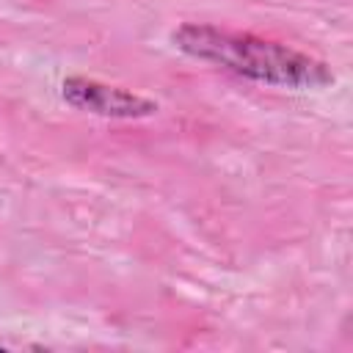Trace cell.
Masks as SVG:
<instances>
[{"label": "cell", "mask_w": 353, "mask_h": 353, "mask_svg": "<svg viewBox=\"0 0 353 353\" xmlns=\"http://www.w3.org/2000/svg\"><path fill=\"white\" fill-rule=\"evenodd\" d=\"M171 41L179 52L251 83L292 91L325 88L334 83V72L325 61L254 33L204 22H185L171 33Z\"/></svg>", "instance_id": "6da1fadb"}, {"label": "cell", "mask_w": 353, "mask_h": 353, "mask_svg": "<svg viewBox=\"0 0 353 353\" xmlns=\"http://www.w3.org/2000/svg\"><path fill=\"white\" fill-rule=\"evenodd\" d=\"M61 97L69 108L102 119H149L160 110V105L152 97H143L121 85H108L102 80H91L83 74L63 77Z\"/></svg>", "instance_id": "7a4b0ae2"}]
</instances>
